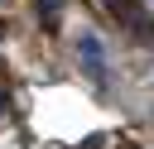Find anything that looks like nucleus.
Instances as JSON below:
<instances>
[{
	"mask_svg": "<svg viewBox=\"0 0 154 149\" xmlns=\"http://www.w3.org/2000/svg\"><path fill=\"white\" fill-rule=\"evenodd\" d=\"M77 48H82V58H87L91 77H101V72H106V67H101V43H96L91 34H82V38H77Z\"/></svg>",
	"mask_w": 154,
	"mask_h": 149,
	"instance_id": "f257e3e1",
	"label": "nucleus"
},
{
	"mask_svg": "<svg viewBox=\"0 0 154 149\" xmlns=\"http://www.w3.org/2000/svg\"><path fill=\"white\" fill-rule=\"evenodd\" d=\"M106 10H111V14H116V19H125V24H135V19H140V14H135V5H130V0H106Z\"/></svg>",
	"mask_w": 154,
	"mask_h": 149,
	"instance_id": "f03ea898",
	"label": "nucleus"
},
{
	"mask_svg": "<svg viewBox=\"0 0 154 149\" xmlns=\"http://www.w3.org/2000/svg\"><path fill=\"white\" fill-rule=\"evenodd\" d=\"M38 14H43V19L53 24V19H58V0H38Z\"/></svg>",
	"mask_w": 154,
	"mask_h": 149,
	"instance_id": "7ed1b4c3",
	"label": "nucleus"
}]
</instances>
